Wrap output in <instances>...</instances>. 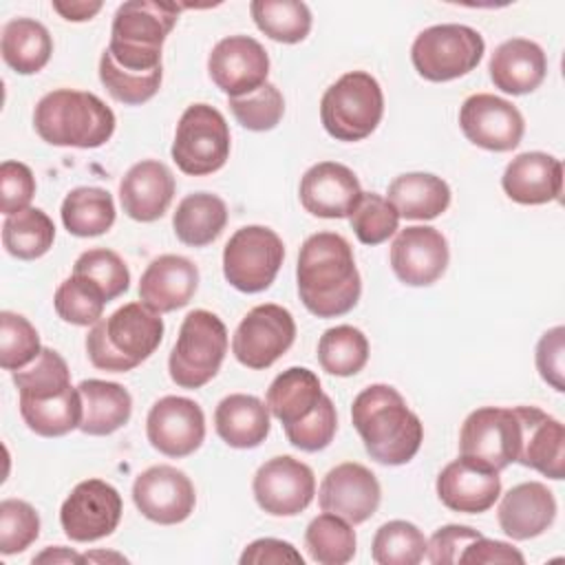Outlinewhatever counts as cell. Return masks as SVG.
<instances>
[{
    "label": "cell",
    "mask_w": 565,
    "mask_h": 565,
    "mask_svg": "<svg viewBox=\"0 0 565 565\" xmlns=\"http://www.w3.org/2000/svg\"><path fill=\"white\" fill-rule=\"evenodd\" d=\"M459 563H470V565H494V563H516L523 565L525 558L523 554L512 547L505 541H497V539H486L483 534L477 536L475 541H470L466 545V550L461 552Z\"/></svg>",
    "instance_id": "54"
},
{
    "label": "cell",
    "mask_w": 565,
    "mask_h": 565,
    "mask_svg": "<svg viewBox=\"0 0 565 565\" xmlns=\"http://www.w3.org/2000/svg\"><path fill=\"white\" fill-rule=\"evenodd\" d=\"M318 362L331 375H355L369 362V340L351 324L331 327L318 340Z\"/></svg>",
    "instance_id": "38"
},
{
    "label": "cell",
    "mask_w": 565,
    "mask_h": 565,
    "mask_svg": "<svg viewBox=\"0 0 565 565\" xmlns=\"http://www.w3.org/2000/svg\"><path fill=\"white\" fill-rule=\"evenodd\" d=\"M384 115V95L366 71H349L320 99V121L338 141L366 139Z\"/></svg>",
    "instance_id": "6"
},
{
    "label": "cell",
    "mask_w": 565,
    "mask_h": 565,
    "mask_svg": "<svg viewBox=\"0 0 565 565\" xmlns=\"http://www.w3.org/2000/svg\"><path fill=\"white\" fill-rule=\"evenodd\" d=\"M227 225V205L212 192H194L181 199L172 216L177 238L190 247L214 243Z\"/></svg>",
    "instance_id": "33"
},
{
    "label": "cell",
    "mask_w": 565,
    "mask_h": 565,
    "mask_svg": "<svg viewBox=\"0 0 565 565\" xmlns=\"http://www.w3.org/2000/svg\"><path fill=\"white\" fill-rule=\"evenodd\" d=\"M486 42L466 24H435L424 29L413 46L415 71L428 82H450L475 71L483 57Z\"/></svg>",
    "instance_id": "8"
},
{
    "label": "cell",
    "mask_w": 565,
    "mask_h": 565,
    "mask_svg": "<svg viewBox=\"0 0 565 565\" xmlns=\"http://www.w3.org/2000/svg\"><path fill=\"white\" fill-rule=\"evenodd\" d=\"M351 419L364 450L382 466L408 463L424 439L419 417L388 384H371L360 391L351 406Z\"/></svg>",
    "instance_id": "3"
},
{
    "label": "cell",
    "mask_w": 565,
    "mask_h": 565,
    "mask_svg": "<svg viewBox=\"0 0 565 565\" xmlns=\"http://www.w3.org/2000/svg\"><path fill=\"white\" fill-rule=\"evenodd\" d=\"M77 388L84 406L79 424L84 435L104 437L128 424L132 413V397L121 384L106 380H84Z\"/></svg>",
    "instance_id": "31"
},
{
    "label": "cell",
    "mask_w": 565,
    "mask_h": 565,
    "mask_svg": "<svg viewBox=\"0 0 565 565\" xmlns=\"http://www.w3.org/2000/svg\"><path fill=\"white\" fill-rule=\"evenodd\" d=\"M437 497L455 512L481 514L494 505L501 494V477L497 470L457 457L437 475Z\"/></svg>",
    "instance_id": "23"
},
{
    "label": "cell",
    "mask_w": 565,
    "mask_h": 565,
    "mask_svg": "<svg viewBox=\"0 0 565 565\" xmlns=\"http://www.w3.org/2000/svg\"><path fill=\"white\" fill-rule=\"evenodd\" d=\"M519 437L521 424L514 406H481L461 424L459 457L501 472L516 461Z\"/></svg>",
    "instance_id": "11"
},
{
    "label": "cell",
    "mask_w": 565,
    "mask_h": 565,
    "mask_svg": "<svg viewBox=\"0 0 565 565\" xmlns=\"http://www.w3.org/2000/svg\"><path fill=\"white\" fill-rule=\"evenodd\" d=\"M249 11L256 26L282 44H298L311 31V11L298 0H254Z\"/></svg>",
    "instance_id": "40"
},
{
    "label": "cell",
    "mask_w": 565,
    "mask_h": 565,
    "mask_svg": "<svg viewBox=\"0 0 565 565\" xmlns=\"http://www.w3.org/2000/svg\"><path fill=\"white\" fill-rule=\"evenodd\" d=\"M521 424L516 461L554 481L565 475V428L536 406H514Z\"/></svg>",
    "instance_id": "22"
},
{
    "label": "cell",
    "mask_w": 565,
    "mask_h": 565,
    "mask_svg": "<svg viewBox=\"0 0 565 565\" xmlns=\"http://www.w3.org/2000/svg\"><path fill=\"white\" fill-rule=\"evenodd\" d=\"M210 79L227 97H243L267 84L269 55L249 35H230L214 44L207 57Z\"/></svg>",
    "instance_id": "17"
},
{
    "label": "cell",
    "mask_w": 565,
    "mask_h": 565,
    "mask_svg": "<svg viewBox=\"0 0 565 565\" xmlns=\"http://www.w3.org/2000/svg\"><path fill=\"white\" fill-rule=\"evenodd\" d=\"M302 207L320 218H349L362 196V188L351 168L338 161H320L300 179Z\"/></svg>",
    "instance_id": "21"
},
{
    "label": "cell",
    "mask_w": 565,
    "mask_h": 565,
    "mask_svg": "<svg viewBox=\"0 0 565 565\" xmlns=\"http://www.w3.org/2000/svg\"><path fill=\"white\" fill-rule=\"evenodd\" d=\"M35 194V177L29 166L20 161H2L0 166V196L2 214L11 216L26 210Z\"/></svg>",
    "instance_id": "50"
},
{
    "label": "cell",
    "mask_w": 565,
    "mask_h": 565,
    "mask_svg": "<svg viewBox=\"0 0 565 565\" xmlns=\"http://www.w3.org/2000/svg\"><path fill=\"white\" fill-rule=\"evenodd\" d=\"M428 541L422 530L408 521H388L377 527L371 556L377 565H417L426 556Z\"/></svg>",
    "instance_id": "42"
},
{
    "label": "cell",
    "mask_w": 565,
    "mask_h": 565,
    "mask_svg": "<svg viewBox=\"0 0 565 565\" xmlns=\"http://www.w3.org/2000/svg\"><path fill=\"white\" fill-rule=\"evenodd\" d=\"M42 351L35 327L20 313H0V366L4 371H18L31 364Z\"/></svg>",
    "instance_id": "46"
},
{
    "label": "cell",
    "mask_w": 565,
    "mask_h": 565,
    "mask_svg": "<svg viewBox=\"0 0 565 565\" xmlns=\"http://www.w3.org/2000/svg\"><path fill=\"white\" fill-rule=\"evenodd\" d=\"M33 126L51 146L99 148L115 132V113L93 93L57 88L38 102Z\"/></svg>",
    "instance_id": "5"
},
{
    "label": "cell",
    "mask_w": 565,
    "mask_h": 565,
    "mask_svg": "<svg viewBox=\"0 0 565 565\" xmlns=\"http://www.w3.org/2000/svg\"><path fill=\"white\" fill-rule=\"evenodd\" d=\"M477 536H481V532H477L470 525H444L439 527L426 547L428 561L433 565H452L459 563L461 552L466 550V545L470 541H475Z\"/></svg>",
    "instance_id": "52"
},
{
    "label": "cell",
    "mask_w": 565,
    "mask_h": 565,
    "mask_svg": "<svg viewBox=\"0 0 565 565\" xmlns=\"http://www.w3.org/2000/svg\"><path fill=\"white\" fill-rule=\"evenodd\" d=\"M382 499V488L377 477L362 463L344 461L331 468L318 492V503L322 512H331L349 521L351 525H360L371 519Z\"/></svg>",
    "instance_id": "19"
},
{
    "label": "cell",
    "mask_w": 565,
    "mask_h": 565,
    "mask_svg": "<svg viewBox=\"0 0 565 565\" xmlns=\"http://www.w3.org/2000/svg\"><path fill=\"white\" fill-rule=\"evenodd\" d=\"M254 499L271 516H296L309 508L316 494L313 470L291 455L267 459L252 481Z\"/></svg>",
    "instance_id": "14"
},
{
    "label": "cell",
    "mask_w": 565,
    "mask_h": 565,
    "mask_svg": "<svg viewBox=\"0 0 565 565\" xmlns=\"http://www.w3.org/2000/svg\"><path fill=\"white\" fill-rule=\"evenodd\" d=\"M448 241L430 225H411L397 232L391 245L393 274L408 287H428L448 267Z\"/></svg>",
    "instance_id": "20"
},
{
    "label": "cell",
    "mask_w": 565,
    "mask_h": 565,
    "mask_svg": "<svg viewBox=\"0 0 565 565\" xmlns=\"http://www.w3.org/2000/svg\"><path fill=\"white\" fill-rule=\"evenodd\" d=\"M40 536V516L35 508L22 499H4L0 503V552L4 556L24 552Z\"/></svg>",
    "instance_id": "48"
},
{
    "label": "cell",
    "mask_w": 565,
    "mask_h": 565,
    "mask_svg": "<svg viewBox=\"0 0 565 565\" xmlns=\"http://www.w3.org/2000/svg\"><path fill=\"white\" fill-rule=\"evenodd\" d=\"M104 291L88 278L71 274L60 282L53 296V305L57 316L75 327H88L102 320L106 307Z\"/></svg>",
    "instance_id": "43"
},
{
    "label": "cell",
    "mask_w": 565,
    "mask_h": 565,
    "mask_svg": "<svg viewBox=\"0 0 565 565\" xmlns=\"http://www.w3.org/2000/svg\"><path fill=\"white\" fill-rule=\"evenodd\" d=\"M51 7H53V11H57L68 22H84V20H90L102 9V2H97V0L95 2H86V0L62 2V0H53Z\"/></svg>",
    "instance_id": "55"
},
{
    "label": "cell",
    "mask_w": 565,
    "mask_h": 565,
    "mask_svg": "<svg viewBox=\"0 0 565 565\" xmlns=\"http://www.w3.org/2000/svg\"><path fill=\"white\" fill-rule=\"evenodd\" d=\"M241 565H282V563H294L302 565L305 558L302 554L287 541L280 539H256L252 541L243 554H241Z\"/></svg>",
    "instance_id": "53"
},
{
    "label": "cell",
    "mask_w": 565,
    "mask_h": 565,
    "mask_svg": "<svg viewBox=\"0 0 565 565\" xmlns=\"http://www.w3.org/2000/svg\"><path fill=\"white\" fill-rule=\"evenodd\" d=\"M269 408L256 395L232 393L214 411L216 435L232 448H256L269 435Z\"/></svg>",
    "instance_id": "29"
},
{
    "label": "cell",
    "mask_w": 565,
    "mask_h": 565,
    "mask_svg": "<svg viewBox=\"0 0 565 565\" xmlns=\"http://www.w3.org/2000/svg\"><path fill=\"white\" fill-rule=\"evenodd\" d=\"M296 282L302 305L313 316L349 313L362 294V278L349 241L335 232L311 234L298 252Z\"/></svg>",
    "instance_id": "2"
},
{
    "label": "cell",
    "mask_w": 565,
    "mask_h": 565,
    "mask_svg": "<svg viewBox=\"0 0 565 565\" xmlns=\"http://www.w3.org/2000/svg\"><path fill=\"white\" fill-rule=\"evenodd\" d=\"M20 415L29 430L40 437H64L71 430L79 428L84 406L79 388L71 386L68 391L46 397V399H29L20 397Z\"/></svg>",
    "instance_id": "36"
},
{
    "label": "cell",
    "mask_w": 565,
    "mask_h": 565,
    "mask_svg": "<svg viewBox=\"0 0 565 565\" xmlns=\"http://www.w3.org/2000/svg\"><path fill=\"white\" fill-rule=\"evenodd\" d=\"M146 435L154 450L181 459L201 448L205 439V415L194 399L166 395L152 404L146 419Z\"/></svg>",
    "instance_id": "18"
},
{
    "label": "cell",
    "mask_w": 565,
    "mask_h": 565,
    "mask_svg": "<svg viewBox=\"0 0 565 565\" xmlns=\"http://www.w3.org/2000/svg\"><path fill=\"white\" fill-rule=\"evenodd\" d=\"M230 146V128L221 110L210 104H192L177 124L170 152L183 174L205 177L225 166Z\"/></svg>",
    "instance_id": "9"
},
{
    "label": "cell",
    "mask_w": 565,
    "mask_h": 565,
    "mask_svg": "<svg viewBox=\"0 0 565 565\" xmlns=\"http://www.w3.org/2000/svg\"><path fill=\"white\" fill-rule=\"evenodd\" d=\"M296 340L294 316L274 302L258 305L238 322L232 338L234 358L254 371L269 369Z\"/></svg>",
    "instance_id": "12"
},
{
    "label": "cell",
    "mask_w": 565,
    "mask_h": 565,
    "mask_svg": "<svg viewBox=\"0 0 565 565\" xmlns=\"http://www.w3.org/2000/svg\"><path fill=\"white\" fill-rule=\"evenodd\" d=\"M174 196V177L170 168L154 159L135 163L119 183V201L124 212L139 223L161 218Z\"/></svg>",
    "instance_id": "25"
},
{
    "label": "cell",
    "mask_w": 565,
    "mask_h": 565,
    "mask_svg": "<svg viewBox=\"0 0 565 565\" xmlns=\"http://www.w3.org/2000/svg\"><path fill=\"white\" fill-rule=\"evenodd\" d=\"M33 563H84V556L68 547L55 545V547H46L44 552L33 556Z\"/></svg>",
    "instance_id": "56"
},
{
    "label": "cell",
    "mask_w": 565,
    "mask_h": 565,
    "mask_svg": "<svg viewBox=\"0 0 565 565\" xmlns=\"http://www.w3.org/2000/svg\"><path fill=\"white\" fill-rule=\"evenodd\" d=\"M11 380L18 386L20 397L29 399L55 397L71 388V371L64 358L49 347H42L40 355L31 364L13 371Z\"/></svg>",
    "instance_id": "41"
},
{
    "label": "cell",
    "mask_w": 565,
    "mask_h": 565,
    "mask_svg": "<svg viewBox=\"0 0 565 565\" xmlns=\"http://www.w3.org/2000/svg\"><path fill=\"white\" fill-rule=\"evenodd\" d=\"M563 355H565V329L558 324V327L545 331L536 344L539 375L558 393L565 391Z\"/></svg>",
    "instance_id": "51"
},
{
    "label": "cell",
    "mask_w": 565,
    "mask_h": 565,
    "mask_svg": "<svg viewBox=\"0 0 565 565\" xmlns=\"http://www.w3.org/2000/svg\"><path fill=\"white\" fill-rule=\"evenodd\" d=\"M95 561H115V563H126L128 558L121 554H113V552H93V554H84V563H95Z\"/></svg>",
    "instance_id": "57"
},
{
    "label": "cell",
    "mask_w": 565,
    "mask_h": 565,
    "mask_svg": "<svg viewBox=\"0 0 565 565\" xmlns=\"http://www.w3.org/2000/svg\"><path fill=\"white\" fill-rule=\"evenodd\" d=\"M179 7L170 2L128 0L117 7L108 49L99 57V82L113 99L141 106L163 79L161 46L177 24Z\"/></svg>",
    "instance_id": "1"
},
{
    "label": "cell",
    "mask_w": 565,
    "mask_h": 565,
    "mask_svg": "<svg viewBox=\"0 0 565 565\" xmlns=\"http://www.w3.org/2000/svg\"><path fill=\"white\" fill-rule=\"evenodd\" d=\"M121 497L102 479L79 481L60 508V525L75 543H93L110 536L121 521Z\"/></svg>",
    "instance_id": "13"
},
{
    "label": "cell",
    "mask_w": 565,
    "mask_h": 565,
    "mask_svg": "<svg viewBox=\"0 0 565 565\" xmlns=\"http://www.w3.org/2000/svg\"><path fill=\"white\" fill-rule=\"evenodd\" d=\"M60 216L68 234L79 238L99 236L115 223V203L108 190L82 185L64 196Z\"/></svg>",
    "instance_id": "35"
},
{
    "label": "cell",
    "mask_w": 565,
    "mask_h": 565,
    "mask_svg": "<svg viewBox=\"0 0 565 565\" xmlns=\"http://www.w3.org/2000/svg\"><path fill=\"white\" fill-rule=\"evenodd\" d=\"M488 71L499 90L508 95H525L543 84L547 75V57L536 42L512 38L494 49Z\"/></svg>",
    "instance_id": "28"
},
{
    "label": "cell",
    "mask_w": 565,
    "mask_h": 565,
    "mask_svg": "<svg viewBox=\"0 0 565 565\" xmlns=\"http://www.w3.org/2000/svg\"><path fill=\"white\" fill-rule=\"evenodd\" d=\"M355 530L338 514L316 516L305 532V547L320 565H344L355 556Z\"/></svg>",
    "instance_id": "39"
},
{
    "label": "cell",
    "mask_w": 565,
    "mask_h": 565,
    "mask_svg": "<svg viewBox=\"0 0 565 565\" xmlns=\"http://www.w3.org/2000/svg\"><path fill=\"white\" fill-rule=\"evenodd\" d=\"M388 201L408 221H430L450 205L448 183L430 172H406L391 181Z\"/></svg>",
    "instance_id": "32"
},
{
    "label": "cell",
    "mask_w": 565,
    "mask_h": 565,
    "mask_svg": "<svg viewBox=\"0 0 565 565\" xmlns=\"http://www.w3.org/2000/svg\"><path fill=\"white\" fill-rule=\"evenodd\" d=\"M199 287L196 265L179 254L157 256L139 280V300L157 313L185 307Z\"/></svg>",
    "instance_id": "24"
},
{
    "label": "cell",
    "mask_w": 565,
    "mask_h": 565,
    "mask_svg": "<svg viewBox=\"0 0 565 565\" xmlns=\"http://www.w3.org/2000/svg\"><path fill=\"white\" fill-rule=\"evenodd\" d=\"M351 230L364 245H380L388 241L399 225V212L395 205L377 192H362L358 205L349 216Z\"/></svg>",
    "instance_id": "44"
},
{
    "label": "cell",
    "mask_w": 565,
    "mask_h": 565,
    "mask_svg": "<svg viewBox=\"0 0 565 565\" xmlns=\"http://www.w3.org/2000/svg\"><path fill=\"white\" fill-rule=\"evenodd\" d=\"M73 274L93 280L104 291L108 302L126 294L130 287V271L126 263L117 252L106 247H95L79 254L73 265Z\"/></svg>",
    "instance_id": "45"
},
{
    "label": "cell",
    "mask_w": 565,
    "mask_h": 565,
    "mask_svg": "<svg viewBox=\"0 0 565 565\" xmlns=\"http://www.w3.org/2000/svg\"><path fill=\"white\" fill-rule=\"evenodd\" d=\"M0 49L2 60L11 71L33 75L49 64L53 40L42 22L31 18H13L2 29Z\"/></svg>",
    "instance_id": "34"
},
{
    "label": "cell",
    "mask_w": 565,
    "mask_h": 565,
    "mask_svg": "<svg viewBox=\"0 0 565 565\" xmlns=\"http://www.w3.org/2000/svg\"><path fill=\"white\" fill-rule=\"evenodd\" d=\"M459 126L470 143L490 152L514 150L525 132L519 108L490 93L470 95L461 104Z\"/></svg>",
    "instance_id": "15"
},
{
    "label": "cell",
    "mask_w": 565,
    "mask_h": 565,
    "mask_svg": "<svg viewBox=\"0 0 565 565\" xmlns=\"http://www.w3.org/2000/svg\"><path fill=\"white\" fill-rule=\"evenodd\" d=\"M55 241V225L40 207H26L4 218L2 245L20 260H35L44 256Z\"/></svg>",
    "instance_id": "37"
},
{
    "label": "cell",
    "mask_w": 565,
    "mask_h": 565,
    "mask_svg": "<svg viewBox=\"0 0 565 565\" xmlns=\"http://www.w3.org/2000/svg\"><path fill=\"white\" fill-rule=\"evenodd\" d=\"M132 501L148 521L177 525L192 514L196 492L183 470L159 463L137 475L132 483Z\"/></svg>",
    "instance_id": "16"
},
{
    "label": "cell",
    "mask_w": 565,
    "mask_h": 565,
    "mask_svg": "<svg viewBox=\"0 0 565 565\" xmlns=\"http://www.w3.org/2000/svg\"><path fill=\"white\" fill-rule=\"evenodd\" d=\"M324 393L313 371L305 366H291L274 377L267 388V408L282 428L294 426L316 413Z\"/></svg>",
    "instance_id": "30"
},
{
    "label": "cell",
    "mask_w": 565,
    "mask_h": 565,
    "mask_svg": "<svg viewBox=\"0 0 565 565\" xmlns=\"http://www.w3.org/2000/svg\"><path fill=\"white\" fill-rule=\"evenodd\" d=\"M503 192L521 205H543L561 199L563 166L547 152H521L503 170Z\"/></svg>",
    "instance_id": "26"
},
{
    "label": "cell",
    "mask_w": 565,
    "mask_h": 565,
    "mask_svg": "<svg viewBox=\"0 0 565 565\" xmlns=\"http://www.w3.org/2000/svg\"><path fill=\"white\" fill-rule=\"evenodd\" d=\"M335 428H338V413L331 397L324 395L311 417L294 426H285V437L298 450L318 452L331 444V439L335 437Z\"/></svg>",
    "instance_id": "49"
},
{
    "label": "cell",
    "mask_w": 565,
    "mask_h": 565,
    "mask_svg": "<svg viewBox=\"0 0 565 565\" xmlns=\"http://www.w3.org/2000/svg\"><path fill=\"white\" fill-rule=\"evenodd\" d=\"M285 258V245L280 236L265 225H245L236 230L223 247V276L243 291H265Z\"/></svg>",
    "instance_id": "10"
},
{
    "label": "cell",
    "mask_w": 565,
    "mask_h": 565,
    "mask_svg": "<svg viewBox=\"0 0 565 565\" xmlns=\"http://www.w3.org/2000/svg\"><path fill=\"white\" fill-rule=\"evenodd\" d=\"M225 353L227 329L223 320L207 309H194L183 318L170 351V377L181 388H201L218 373Z\"/></svg>",
    "instance_id": "7"
},
{
    "label": "cell",
    "mask_w": 565,
    "mask_h": 565,
    "mask_svg": "<svg viewBox=\"0 0 565 565\" xmlns=\"http://www.w3.org/2000/svg\"><path fill=\"white\" fill-rule=\"evenodd\" d=\"M505 536L527 541L543 534L556 519V499L541 481H525L510 488L497 510Z\"/></svg>",
    "instance_id": "27"
},
{
    "label": "cell",
    "mask_w": 565,
    "mask_h": 565,
    "mask_svg": "<svg viewBox=\"0 0 565 565\" xmlns=\"http://www.w3.org/2000/svg\"><path fill=\"white\" fill-rule=\"evenodd\" d=\"M161 340V313L143 302H128L93 324L86 335V353L95 369L126 373L146 362Z\"/></svg>",
    "instance_id": "4"
},
{
    "label": "cell",
    "mask_w": 565,
    "mask_h": 565,
    "mask_svg": "<svg viewBox=\"0 0 565 565\" xmlns=\"http://www.w3.org/2000/svg\"><path fill=\"white\" fill-rule=\"evenodd\" d=\"M230 110L236 121L254 132H265L278 126L285 113V99L274 84H263L249 95L230 97Z\"/></svg>",
    "instance_id": "47"
}]
</instances>
